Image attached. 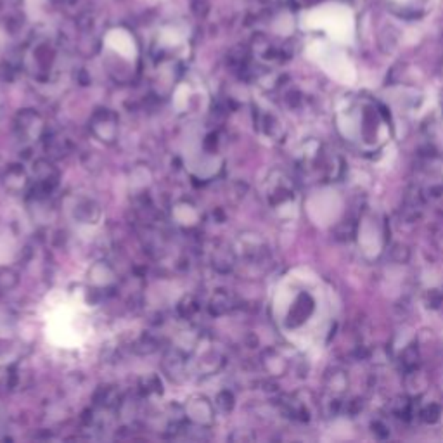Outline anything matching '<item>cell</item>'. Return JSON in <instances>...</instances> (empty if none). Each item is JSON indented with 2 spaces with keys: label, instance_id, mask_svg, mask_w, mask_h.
I'll use <instances>...</instances> for the list:
<instances>
[{
  "label": "cell",
  "instance_id": "7a4b0ae2",
  "mask_svg": "<svg viewBox=\"0 0 443 443\" xmlns=\"http://www.w3.org/2000/svg\"><path fill=\"white\" fill-rule=\"evenodd\" d=\"M392 254L396 262H407L409 250L405 246H395V250H392Z\"/></svg>",
  "mask_w": 443,
  "mask_h": 443
},
{
  "label": "cell",
  "instance_id": "6da1fadb",
  "mask_svg": "<svg viewBox=\"0 0 443 443\" xmlns=\"http://www.w3.org/2000/svg\"><path fill=\"white\" fill-rule=\"evenodd\" d=\"M44 320L47 342L56 348L80 350L91 342V310L77 294L62 293L49 300Z\"/></svg>",
  "mask_w": 443,
  "mask_h": 443
},
{
  "label": "cell",
  "instance_id": "3957f363",
  "mask_svg": "<svg viewBox=\"0 0 443 443\" xmlns=\"http://www.w3.org/2000/svg\"><path fill=\"white\" fill-rule=\"evenodd\" d=\"M422 416H424V421L435 422L440 416V409L436 407V405H429V407L422 412Z\"/></svg>",
  "mask_w": 443,
  "mask_h": 443
}]
</instances>
